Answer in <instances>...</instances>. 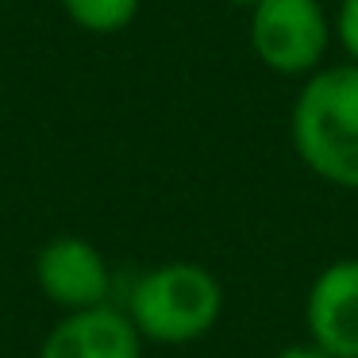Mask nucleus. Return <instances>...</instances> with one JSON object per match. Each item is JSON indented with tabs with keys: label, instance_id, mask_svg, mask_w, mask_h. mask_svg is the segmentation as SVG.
<instances>
[{
	"label": "nucleus",
	"instance_id": "obj_1",
	"mask_svg": "<svg viewBox=\"0 0 358 358\" xmlns=\"http://www.w3.org/2000/svg\"><path fill=\"white\" fill-rule=\"evenodd\" d=\"M289 131L320 181L358 189V66H320L296 93Z\"/></svg>",
	"mask_w": 358,
	"mask_h": 358
},
{
	"label": "nucleus",
	"instance_id": "obj_2",
	"mask_svg": "<svg viewBox=\"0 0 358 358\" xmlns=\"http://www.w3.org/2000/svg\"><path fill=\"white\" fill-rule=\"evenodd\" d=\"M224 312V285L201 262H162L135 281L127 316L143 339L181 347L216 327Z\"/></svg>",
	"mask_w": 358,
	"mask_h": 358
},
{
	"label": "nucleus",
	"instance_id": "obj_3",
	"mask_svg": "<svg viewBox=\"0 0 358 358\" xmlns=\"http://www.w3.org/2000/svg\"><path fill=\"white\" fill-rule=\"evenodd\" d=\"M327 43L331 20L320 0H258L250 8V50L281 78H312Z\"/></svg>",
	"mask_w": 358,
	"mask_h": 358
},
{
	"label": "nucleus",
	"instance_id": "obj_4",
	"mask_svg": "<svg viewBox=\"0 0 358 358\" xmlns=\"http://www.w3.org/2000/svg\"><path fill=\"white\" fill-rule=\"evenodd\" d=\"M35 281L43 296L62 312H85L108 304L112 273L104 255L81 235H55L35 255Z\"/></svg>",
	"mask_w": 358,
	"mask_h": 358
},
{
	"label": "nucleus",
	"instance_id": "obj_5",
	"mask_svg": "<svg viewBox=\"0 0 358 358\" xmlns=\"http://www.w3.org/2000/svg\"><path fill=\"white\" fill-rule=\"evenodd\" d=\"M304 324L327 358H358V258H335L312 278Z\"/></svg>",
	"mask_w": 358,
	"mask_h": 358
},
{
	"label": "nucleus",
	"instance_id": "obj_6",
	"mask_svg": "<svg viewBox=\"0 0 358 358\" xmlns=\"http://www.w3.org/2000/svg\"><path fill=\"white\" fill-rule=\"evenodd\" d=\"M39 358H143V335L131 316L112 304L66 312L47 331Z\"/></svg>",
	"mask_w": 358,
	"mask_h": 358
},
{
	"label": "nucleus",
	"instance_id": "obj_7",
	"mask_svg": "<svg viewBox=\"0 0 358 358\" xmlns=\"http://www.w3.org/2000/svg\"><path fill=\"white\" fill-rule=\"evenodd\" d=\"M143 0H62L66 16L93 35H116L139 16Z\"/></svg>",
	"mask_w": 358,
	"mask_h": 358
},
{
	"label": "nucleus",
	"instance_id": "obj_8",
	"mask_svg": "<svg viewBox=\"0 0 358 358\" xmlns=\"http://www.w3.org/2000/svg\"><path fill=\"white\" fill-rule=\"evenodd\" d=\"M331 31L339 35L347 58L358 66V0H339V12H335V24Z\"/></svg>",
	"mask_w": 358,
	"mask_h": 358
},
{
	"label": "nucleus",
	"instance_id": "obj_9",
	"mask_svg": "<svg viewBox=\"0 0 358 358\" xmlns=\"http://www.w3.org/2000/svg\"><path fill=\"white\" fill-rule=\"evenodd\" d=\"M273 358H327V355L312 339H304V343H289V347H281Z\"/></svg>",
	"mask_w": 358,
	"mask_h": 358
},
{
	"label": "nucleus",
	"instance_id": "obj_10",
	"mask_svg": "<svg viewBox=\"0 0 358 358\" xmlns=\"http://www.w3.org/2000/svg\"><path fill=\"white\" fill-rule=\"evenodd\" d=\"M227 4H235V8H255L258 0H227Z\"/></svg>",
	"mask_w": 358,
	"mask_h": 358
}]
</instances>
